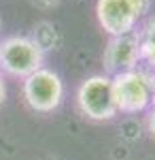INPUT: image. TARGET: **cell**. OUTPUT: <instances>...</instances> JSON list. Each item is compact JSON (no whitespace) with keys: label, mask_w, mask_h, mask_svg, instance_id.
<instances>
[{"label":"cell","mask_w":155,"mask_h":160,"mask_svg":"<svg viewBox=\"0 0 155 160\" xmlns=\"http://www.w3.org/2000/svg\"><path fill=\"white\" fill-rule=\"evenodd\" d=\"M77 105L87 120H94V122L113 120L119 113L115 92H113V79L108 75L87 77L77 90Z\"/></svg>","instance_id":"cell-1"},{"label":"cell","mask_w":155,"mask_h":160,"mask_svg":"<svg viewBox=\"0 0 155 160\" xmlns=\"http://www.w3.org/2000/svg\"><path fill=\"white\" fill-rule=\"evenodd\" d=\"M149 0H98L96 17L108 37L132 34L138 17L147 11Z\"/></svg>","instance_id":"cell-2"},{"label":"cell","mask_w":155,"mask_h":160,"mask_svg":"<svg viewBox=\"0 0 155 160\" xmlns=\"http://www.w3.org/2000/svg\"><path fill=\"white\" fill-rule=\"evenodd\" d=\"M113 92L117 100V109L125 113H138L151 105L153 98V81L151 75L144 71H125V73L113 75Z\"/></svg>","instance_id":"cell-3"},{"label":"cell","mask_w":155,"mask_h":160,"mask_svg":"<svg viewBox=\"0 0 155 160\" xmlns=\"http://www.w3.org/2000/svg\"><path fill=\"white\" fill-rule=\"evenodd\" d=\"M24 100L30 109L38 113H51L60 107L64 98V83L60 75L49 71V68H38L32 75L24 79Z\"/></svg>","instance_id":"cell-4"},{"label":"cell","mask_w":155,"mask_h":160,"mask_svg":"<svg viewBox=\"0 0 155 160\" xmlns=\"http://www.w3.org/2000/svg\"><path fill=\"white\" fill-rule=\"evenodd\" d=\"M43 51L32 38L11 37L0 45V68L13 77H28L43 68Z\"/></svg>","instance_id":"cell-5"},{"label":"cell","mask_w":155,"mask_h":160,"mask_svg":"<svg viewBox=\"0 0 155 160\" xmlns=\"http://www.w3.org/2000/svg\"><path fill=\"white\" fill-rule=\"evenodd\" d=\"M138 62H140V38L136 34L110 37L102 56V64L106 73L119 75L125 71H134Z\"/></svg>","instance_id":"cell-6"},{"label":"cell","mask_w":155,"mask_h":160,"mask_svg":"<svg viewBox=\"0 0 155 160\" xmlns=\"http://www.w3.org/2000/svg\"><path fill=\"white\" fill-rule=\"evenodd\" d=\"M32 41L36 43V47L43 51V53L49 51V49H55V47H58V32H55L53 24H49V22H40V24H36Z\"/></svg>","instance_id":"cell-7"},{"label":"cell","mask_w":155,"mask_h":160,"mask_svg":"<svg viewBox=\"0 0 155 160\" xmlns=\"http://www.w3.org/2000/svg\"><path fill=\"white\" fill-rule=\"evenodd\" d=\"M140 60H147L155 68V17L144 26V34L140 38Z\"/></svg>","instance_id":"cell-8"},{"label":"cell","mask_w":155,"mask_h":160,"mask_svg":"<svg viewBox=\"0 0 155 160\" xmlns=\"http://www.w3.org/2000/svg\"><path fill=\"white\" fill-rule=\"evenodd\" d=\"M147 124H149V132L155 137V109H151V113H149V120H147Z\"/></svg>","instance_id":"cell-9"},{"label":"cell","mask_w":155,"mask_h":160,"mask_svg":"<svg viewBox=\"0 0 155 160\" xmlns=\"http://www.w3.org/2000/svg\"><path fill=\"white\" fill-rule=\"evenodd\" d=\"M4 96H7V88H4V81H2V77H0V105L4 102Z\"/></svg>","instance_id":"cell-10"},{"label":"cell","mask_w":155,"mask_h":160,"mask_svg":"<svg viewBox=\"0 0 155 160\" xmlns=\"http://www.w3.org/2000/svg\"><path fill=\"white\" fill-rule=\"evenodd\" d=\"M151 81H153V90H155V73L151 75Z\"/></svg>","instance_id":"cell-11"},{"label":"cell","mask_w":155,"mask_h":160,"mask_svg":"<svg viewBox=\"0 0 155 160\" xmlns=\"http://www.w3.org/2000/svg\"><path fill=\"white\" fill-rule=\"evenodd\" d=\"M151 105H153V109H155V92H153V98H151Z\"/></svg>","instance_id":"cell-12"},{"label":"cell","mask_w":155,"mask_h":160,"mask_svg":"<svg viewBox=\"0 0 155 160\" xmlns=\"http://www.w3.org/2000/svg\"><path fill=\"white\" fill-rule=\"evenodd\" d=\"M0 26H2V22H0Z\"/></svg>","instance_id":"cell-13"}]
</instances>
